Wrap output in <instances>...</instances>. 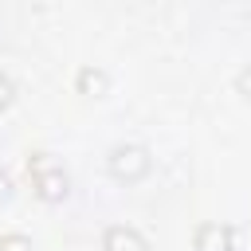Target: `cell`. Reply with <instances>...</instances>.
<instances>
[{
	"label": "cell",
	"instance_id": "6",
	"mask_svg": "<svg viewBox=\"0 0 251 251\" xmlns=\"http://www.w3.org/2000/svg\"><path fill=\"white\" fill-rule=\"evenodd\" d=\"M0 251H35V243L24 231H4L0 235Z\"/></svg>",
	"mask_w": 251,
	"mask_h": 251
},
{
	"label": "cell",
	"instance_id": "5",
	"mask_svg": "<svg viewBox=\"0 0 251 251\" xmlns=\"http://www.w3.org/2000/svg\"><path fill=\"white\" fill-rule=\"evenodd\" d=\"M75 90L86 94V98H106L110 94V71L98 67V63H82L75 71Z\"/></svg>",
	"mask_w": 251,
	"mask_h": 251
},
{
	"label": "cell",
	"instance_id": "2",
	"mask_svg": "<svg viewBox=\"0 0 251 251\" xmlns=\"http://www.w3.org/2000/svg\"><path fill=\"white\" fill-rule=\"evenodd\" d=\"M153 173V149L141 141H114L106 149V176L118 184H141Z\"/></svg>",
	"mask_w": 251,
	"mask_h": 251
},
{
	"label": "cell",
	"instance_id": "8",
	"mask_svg": "<svg viewBox=\"0 0 251 251\" xmlns=\"http://www.w3.org/2000/svg\"><path fill=\"white\" fill-rule=\"evenodd\" d=\"M12 102H16V82H12V75L0 71V110H8Z\"/></svg>",
	"mask_w": 251,
	"mask_h": 251
},
{
	"label": "cell",
	"instance_id": "3",
	"mask_svg": "<svg viewBox=\"0 0 251 251\" xmlns=\"http://www.w3.org/2000/svg\"><path fill=\"white\" fill-rule=\"evenodd\" d=\"M192 251H243L239 227L227 220H204L192 231Z\"/></svg>",
	"mask_w": 251,
	"mask_h": 251
},
{
	"label": "cell",
	"instance_id": "4",
	"mask_svg": "<svg viewBox=\"0 0 251 251\" xmlns=\"http://www.w3.org/2000/svg\"><path fill=\"white\" fill-rule=\"evenodd\" d=\"M98 251H149V239L133 224H110V227H102Z\"/></svg>",
	"mask_w": 251,
	"mask_h": 251
},
{
	"label": "cell",
	"instance_id": "9",
	"mask_svg": "<svg viewBox=\"0 0 251 251\" xmlns=\"http://www.w3.org/2000/svg\"><path fill=\"white\" fill-rule=\"evenodd\" d=\"M12 196H16V180H12V173L0 165V204H8Z\"/></svg>",
	"mask_w": 251,
	"mask_h": 251
},
{
	"label": "cell",
	"instance_id": "7",
	"mask_svg": "<svg viewBox=\"0 0 251 251\" xmlns=\"http://www.w3.org/2000/svg\"><path fill=\"white\" fill-rule=\"evenodd\" d=\"M231 86H235V94H239V98H247V102H251V63H243V67L231 75Z\"/></svg>",
	"mask_w": 251,
	"mask_h": 251
},
{
	"label": "cell",
	"instance_id": "1",
	"mask_svg": "<svg viewBox=\"0 0 251 251\" xmlns=\"http://www.w3.org/2000/svg\"><path fill=\"white\" fill-rule=\"evenodd\" d=\"M27 180H31V192L43 200V204H63L71 196V173L63 169V161L47 149H35L27 153Z\"/></svg>",
	"mask_w": 251,
	"mask_h": 251
}]
</instances>
